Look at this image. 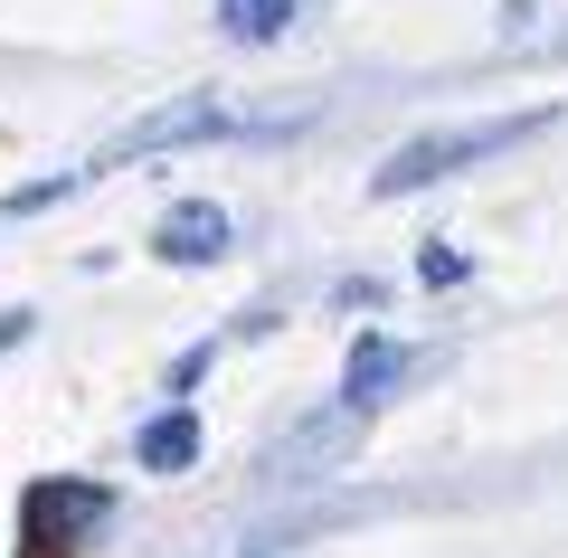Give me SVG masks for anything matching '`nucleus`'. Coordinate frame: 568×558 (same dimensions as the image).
<instances>
[{
    "label": "nucleus",
    "mask_w": 568,
    "mask_h": 558,
    "mask_svg": "<svg viewBox=\"0 0 568 558\" xmlns=\"http://www.w3.org/2000/svg\"><path fill=\"white\" fill-rule=\"evenodd\" d=\"M152 246H162V265H219L227 256V209L219 200H181Z\"/></svg>",
    "instance_id": "20e7f679"
},
{
    "label": "nucleus",
    "mask_w": 568,
    "mask_h": 558,
    "mask_svg": "<svg viewBox=\"0 0 568 558\" xmlns=\"http://www.w3.org/2000/svg\"><path fill=\"white\" fill-rule=\"evenodd\" d=\"M398 369H407V351H398V341H351V379H342L351 417H361V407H379V398H388V379H398Z\"/></svg>",
    "instance_id": "39448f33"
},
{
    "label": "nucleus",
    "mask_w": 568,
    "mask_h": 558,
    "mask_svg": "<svg viewBox=\"0 0 568 558\" xmlns=\"http://www.w3.org/2000/svg\"><path fill=\"white\" fill-rule=\"evenodd\" d=\"M284 20H294V0H219V29L237 48H265V39H284Z\"/></svg>",
    "instance_id": "0eeeda50"
},
{
    "label": "nucleus",
    "mask_w": 568,
    "mask_h": 558,
    "mask_svg": "<svg viewBox=\"0 0 568 558\" xmlns=\"http://www.w3.org/2000/svg\"><path fill=\"white\" fill-rule=\"evenodd\" d=\"M10 341H29V313H0V351H10Z\"/></svg>",
    "instance_id": "9d476101"
},
{
    "label": "nucleus",
    "mask_w": 568,
    "mask_h": 558,
    "mask_svg": "<svg viewBox=\"0 0 568 558\" xmlns=\"http://www.w3.org/2000/svg\"><path fill=\"white\" fill-rule=\"evenodd\" d=\"M142 464H152V474H190V464H200V417H190V407L152 417L142 426Z\"/></svg>",
    "instance_id": "423d86ee"
},
{
    "label": "nucleus",
    "mask_w": 568,
    "mask_h": 558,
    "mask_svg": "<svg viewBox=\"0 0 568 558\" xmlns=\"http://www.w3.org/2000/svg\"><path fill=\"white\" fill-rule=\"evenodd\" d=\"M209 133H227V114L209 95H181V104H162L152 123H133V133L114 142V161H152V152H181V142H209Z\"/></svg>",
    "instance_id": "7ed1b4c3"
},
{
    "label": "nucleus",
    "mask_w": 568,
    "mask_h": 558,
    "mask_svg": "<svg viewBox=\"0 0 568 558\" xmlns=\"http://www.w3.org/2000/svg\"><path fill=\"white\" fill-rule=\"evenodd\" d=\"M104 511H114V501H104L95 483H39V493H29V558L77 549L85 530H104Z\"/></svg>",
    "instance_id": "f03ea898"
},
{
    "label": "nucleus",
    "mask_w": 568,
    "mask_h": 558,
    "mask_svg": "<svg viewBox=\"0 0 568 558\" xmlns=\"http://www.w3.org/2000/svg\"><path fill=\"white\" fill-rule=\"evenodd\" d=\"M342 436H351V417H313V426H294V436L275 445V464H284V474H323V455Z\"/></svg>",
    "instance_id": "6e6552de"
},
{
    "label": "nucleus",
    "mask_w": 568,
    "mask_h": 558,
    "mask_svg": "<svg viewBox=\"0 0 568 558\" xmlns=\"http://www.w3.org/2000/svg\"><path fill=\"white\" fill-rule=\"evenodd\" d=\"M417 275H426V284H455V275H465V256H455V246H426Z\"/></svg>",
    "instance_id": "1a4fd4ad"
},
{
    "label": "nucleus",
    "mask_w": 568,
    "mask_h": 558,
    "mask_svg": "<svg viewBox=\"0 0 568 558\" xmlns=\"http://www.w3.org/2000/svg\"><path fill=\"white\" fill-rule=\"evenodd\" d=\"M549 114H511V123H474V133H426V142H407L398 161H379V200H407V190H426V180H455L465 161H484V152H511V142H530Z\"/></svg>",
    "instance_id": "f257e3e1"
}]
</instances>
